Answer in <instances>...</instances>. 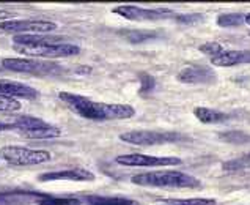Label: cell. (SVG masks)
Segmentation results:
<instances>
[{
    "mask_svg": "<svg viewBox=\"0 0 250 205\" xmlns=\"http://www.w3.org/2000/svg\"><path fill=\"white\" fill-rule=\"evenodd\" d=\"M0 30L16 35H46L57 30V24L44 19H10L0 23Z\"/></svg>",
    "mask_w": 250,
    "mask_h": 205,
    "instance_id": "7",
    "label": "cell"
},
{
    "mask_svg": "<svg viewBox=\"0 0 250 205\" xmlns=\"http://www.w3.org/2000/svg\"><path fill=\"white\" fill-rule=\"evenodd\" d=\"M13 49L21 55H27L28 59H63L73 57L81 52V47L73 43H55L41 46H19L13 45Z\"/></svg>",
    "mask_w": 250,
    "mask_h": 205,
    "instance_id": "5",
    "label": "cell"
},
{
    "mask_svg": "<svg viewBox=\"0 0 250 205\" xmlns=\"http://www.w3.org/2000/svg\"><path fill=\"white\" fill-rule=\"evenodd\" d=\"M244 15L239 13H228V15H220L217 18V25L220 27H238L244 23Z\"/></svg>",
    "mask_w": 250,
    "mask_h": 205,
    "instance_id": "19",
    "label": "cell"
},
{
    "mask_svg": "<svg viewBox=\"0 0 250 205\" xmlns=\"http://www.w3.org/2000/svg\"><path fill=\"white\" fill-rule=\"evenodd\" d=\"M21 108H22V106H21V103L18 100H13V98L0 95V112H16Z\"/></svg>",
    "mask_w": 250,
    "mask_h": 205,
    "instance_id": "23",
    "label": "cell"
},
{
    "mask_svg": "<svg viewBox=\"0 0 250 205\" xmlns=\"http://www.w3.org/2000/svg\"><path fill=\"white\" fill-rule=\"evenodd\" d=\"M0 95L13 98H22V100H37L38 91L33 87H28L25 84H21L16 81H8V79H0Z\"/></svg>",
    "mask_w": 250,
    "mask_h": 205,
    "instance_id": "12",
    "label": "cell"
},
{
    "mask_svg": "<svg viewBox=\"0 0 250 205\" xmlns=\"http://www.w3.org/2000/svg\"><path fill=\"white\" fill-rule=\"evenodd\" d=\"M162 205H216V201L202 199V197H195V199H168Z\"/></svg>",
    "mask_w": 250,
    "mask_h": 205,
    "instance_id": "21",
    "label": "cell"
},
{
    "mask_svg": "<svg viewBox=\"0 0 250 205\" xmlns=\"http://www.w3.org/2000/svg\"><path fill=\"white\" fill-rule=\"evenodd\" d=\"M81 202H85V205H139L132 199L126 197H105V196H87Z\"/></svg>",
    "mask_w": 250,
    "mask_h": 205,
    "instance_id": "16",
    "label": "cell"
},
{
    "mask_svg": "<svg viewBox=\"0 0 250 205\" xmlns=\"http://www.w3.org/2000/svg\"><path fill=\"white\" fill-rule=\"evenodd\" d=\"M217 76L209 67H186L178 73V81L183 84H212L216 82Z\"/></svg>",
    "mask_w": 250,
    "mask_h": 205,
    "instance_id": "11",
    "label": "cell"
},
{
    "mask_svg": "<svg viewBox=\"0 0 250 205\" xmlns=\"http://www.w3.org/2000/svg\"><path fill=\"white\" fill-rule=\"evenodd\" d=\"M10 18H13L11 13H8V11H3V10H0V23H3V21H10Z\"/></svg>",
    "mask_w": 250,
    "mask_h": 205,
    "instance_id": "28",
    "label": "cell"
},
{
    "mask_svg": "<svg viewBox=\"0 0 250 205\" xmlns=\"http://www.w3.org/2000/svg\"><path fill=\"white\" fill-rule=\"evenodd\" d=\"M156 86V81L149 74H140V95H148Z\"/></svg>",
    "mask_w": 250,
    "mask_h": 205,
    "instance_id": "24",
    "label": "cell"
},
{
    "mask_svg": "<svg viewBox=\"0 0 250 205\" xmlns=\"http://www.w3.org/2000/svg\"><path fill=\"white\" fill-rule=\"evenodd\" d=\"M194 115L200 120L202 123L206 125H217V123H225L230 120V115L225 112H220L211 108H205V106H198L194 109Z\"/></svg>",
    "mask_w": 250,
    "mask_h": 205,
    "instance_id": "14",
    "label": "cell"
},
{
    "mask_svg": "<svg viewBox=\"0 0 250 205\" xmlns=\"http://www.w3.org/2000/svg\"><path fill=\"white\" fill-rule=\"evenodd\" d=\"M219 139L224 140L227 144H234V145H242V144H250V134L246 131H222L219 134Z\"/></svg>",
    "mask_w": 250,
    "mask_h": 205,
    "instance_id": "18",
    "label": "cell"
},
{
    "mask_svg": "<svg viewBox=\"0 0 250 205\" xmlns=\"http://www.w3.org/2000/svg\"><path fill=\"white\" fill-rule=\"evenodd\" d=\"M156 33L153 32H139V30H134L131 33H127V40H131L132 43H144V41L149 40V38H154Z\"/></svg>",
    "mask_w": 250,
    "mask_h": 205,
    "instance_id": "25",
    "label": "cell"
},
{
    "mask_svg": "<svg viewBox=\"0 0 250 205\" xmlns=\"http://www.w3.org/2000/svg\"><path fill=\"white\" fill-rule=\"evenodd\" d=\"M37 205H81V199L77 197H55L49 194H37L35 196Z\"/></svg>",
    "mask_w": 250,
    "mask_h": 205,
    "instance_id": "17",
    "label": "cell"
},
{
    "mask_svg": "<svg viewBox=\"0 0 250 205\" xmlns=\"http://www.w3.org/2000/svg\"><path fill=\"white\" fill-rule=\"evenodd\" d=\"M211 63L214 67H234L241 63H250V51H224L222 54L211 57Z\"/></svg>",
    "mask_w": 250,
    "mask_h": 205,
    "instance_id": "13",
    "label": "cell"
},
{
    "mask_svg": "<svg viewBox=\"0 0 250 205\" xmlns=\"http://www.w3.org/2000/svg\"><path fill=\"white\" fill-rule=\"evenodd\" d=\"M112 11L129 21H159L173 15V11L168 8H142L135 5H120Z\"/></svg>",
    "mask_w": 250,
    "mask_h": 205,
    "instance_id": "9",
    "label": "cell"
},
{
    "mask_svg": "<svg viewBox=\"0 0 250 205\" xmlns=\"http://www.w3.org/2000/svg\"><path fill=\"white\" fill-rule=\"evenodd\" d=\"M131 182L139 186L153 188H198L202 185L195 177L180 171H154L135 174L131 177Z\"/></svg>",
    "mask_w": 250,
    "mask_h": 205,
    "instance_id": "2",
    "label": "cell"
},
{
    "mask_svg": "<svg viewBox=\"0 0 250 205\" xmlns=\"http://www.w3.org/2000/svg\"><path fill=\"white\" fill-rule=\"evenodd\" d=\"M19 133L27 139H55L62 136V130L59 126H54L49 123L38 126V128H32V130L19 131Z\"/></svg>",
    "mask_w": 250,
    "mask_h": 205,
    "instance_id": "15",
    "label": "cell"
},
{
    "mask_svg": "<svg viewBox=\"0 0 250 205\" xmlns=\"http://www.w3.org/2000/svg\"><path fill=\"white\" fill-rule=\"evenodd\" d=\"M2 68L14 73L35 74V76H47L57 74L62 71V67L54 62L40 60V59H28V57H6L2 59Z\"/></svg>",
    "mask_w": 250,
    "mask_h": 205,
    "instance_id": "4",
    "label": "cell"
},
{
    "mask_svg": "<svg viewBox=\"0 0 250 205\" xmlns=\"http://www.w3.org/2000/svg\"><path fill=\"white\" fill-rule=\"evenodd\" d=\"M249 35H250V33H249Z\"/></svg>",
    "mask_w": 250,
    "mask_h": 205,
    "instance_id": "30",
    "label": "cell"
},
{
    "mask_svg": "<svg viewBox=\"0 0 250 205\" xmlns=\"http://www.w3.org/2000/svg\"><path fill=\"white\" fill-rule=\"evenodd\" d=\"M115 162L120 166L127 167H168V166H180L183 161L176 157H153V155L144 153H129L120 155L115 158Z\"/></svg>",
    "mask_w": 250,
    "mask_h": 205,
    "instance_id": "8",
    "label": "cell"
},
{
    "mask_svg": "<svg viewBox=\"0 0 250 205\" xmlns=\"http://www.w3.org/2000/svg\"><path fill=\"white\" fill-rule=\"evenodd\" d=\"M40 182H91L95 174L83 167H69L60 171H51L38 175Z\"/></svg>",
    "mask_w": 250,
    "mask_h": 205,
    "instance_id": "10",
    "label": "cell"
},
{
    "mask_svg": "<svg viewBox=\"0 0 250 205\" xmlns=\"http://www.w3.org/2000/svg\"><path fill=\"white\" fill-rule=\"evenodd\" d=\"M0 159L10 166H37L52 159L51 152L27 148L21 145H5L0 148Z\"/></svg>",
    "mask_w": 250,
    "mask_h": 205,
    "instance_id": "3",
    "label": "cell"
},
{
    "mask_svg": "<svg viewBox=\"0 0 250 205\" xmlns=\"http://www.w3.org/2000/svg\"><path fill=\"white\" fill-rule=\"evenodd\" d=\"M59 98L68 106L76 115L82 118L93 120V122H105V120H126L135 115V109L131 104H112L99 103L90 100L87 96L71 93V91H60Z\"/></svg>",
    "mask_w": 250,
    "mask_h": 205,
    "instance_id": "1",
    "label": "cell"
},
{
    "mask_svg": "<svg viewBox=\"0 0 250 205\" xmlns=\"http://www.w3.org/2000/svg\"><path fill=\"white\" fill-rule=\"evenodd\" d=\"M198 49H200V52H203L206 55H211V57H216V55L222 54L225 51L224 46L220 43H217V41H208V43L202 45Z\"/></svg>",
    "mask_w": 250,
    "mask_h": 205,
    "instance_id": "22",
    "label": "cell"
},
{
    "mask_svg": "<svg viewBox=\"0 0 250 205\" xmlns=\"http://www.w3.org/2000/svg\"><path fill=\"white\" fill-rule=\"evenodd\" d=\"M225 171H242V169H250V153L242 155V157L224 162Z\"/></svg>",
    "mask_w": 250,
    "mask_h": 205,
    "instance_id": "20",
    "label": "cell"
},
{
    "mask_svg": "<svg viewBox=\"0 0 250 205\" xmlns=\"http://www.w3.org/2000/svg\"><path fill=\"white\" fill-rule=\"evenodd\" d=\"M202 18H203L202 15H178L176 21L183 24H194V23H198V21H202Z\"/></svg>",
    "mask_w": 250,
    "mask_h": 205,
    "instance_id": "26",
    "label": "cell"
},
{
    "mask_svg": "<svg viewBox=\"0 0 250 205\" xmlns=\"http://www.w3.org/2000/svg\"><path fill=\"white\" fill-rule=\"evenodd\" d=\"M8 130H14L13 122H0V131H8Z\"/></svg>",
    "mask_w": 250,
    "mask_h": 205,
    "instance_id": "27",
    "label": "cell"
},
{
    "mask_svg": "<svg viewBox=\"0 0 250 205\" xmlns=\"http://www.w3.org/2000/svg\"><path fill=\"white\" fill-rule=\"evenodd\" d=\"M120 139L126 144L140 145V147H149V145H161V144H173L186 140L188 137L175 131H148V130H139V131H126L120 134Z\"/></svg>",
    "mask_w": 250,
    "mask_h": 205,
    "instance_id": "6",
    "label": "cell"
},
{
    "mask_svg": "<svg viewBox=\"0 0 250 205\" xmlns=\"http://www.w3.org/2000/svg\"><path fill=\"white\" fill-rule=\"evenodd\" d=\"M244 23H246V24H249V25H250V15H247V16H246V18H244Z\"/></svg>",
    "mask_w": 250,
    "mask_h": 205,
    "instance_id": "29",
    "label": "cell"
}]
</instances>
